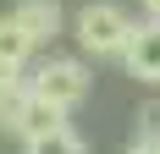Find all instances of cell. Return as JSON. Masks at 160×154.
<instances>
[{"label":"cell","mask_w":160,"mask_h":154,"mask_svg":"<svg viewBox=\"0 0 160 154\" xmlns=\"http://www.w3.org/2000/svg\"><path fill=\"white\" fill-rule=\"evenodd\" d=\"M72 44H78L83 61H122L132 44V33H138V17L127 6H116V0H88L72 11Z\"/></svg>","instance_id":"6da1fadb"},{"label":"cell","mask_w":160,"mask_h":154,"mask_svg":"<svg viewBox=\"0 0 160 154\" xmlns=\"http://www.w3.org/2000/svg\"><path fill=\"white\" fill-rule=\"evenodd\" d=\"M28 83H33V94H39V99H50V105L66 110V116L94 94V72H88V61H83V55H44V61L28 66Z\"/></svg>","instance_id":"7a4b0ae2"},{"label":"cell","mask_w":160,"mask_h":154,"mask_svg":"<svg viewBox=\"0 0 160 154\" xmlns=\"http://www.w3.org/2000/svg\"><path fill=\"white\" fill-rule=\"evenodd\" d=\"M11 17H17V28L28 33L39 50H50L66 28H72V22H66V11H61V0H17Z\"/></svg>","instance_id":"3957f363"},{"label":"cell","mask_w":160,"mask_h":154,"mask_svg":"<svg viewBox=\"0 0 160 154\" xmlns=\"http://www.w3.org/2000/svg\"><path fill=\"white\" fill-rule=\"evenodd\" d=\"M122 66H127L132 83H144V88H160V22H138V33H132L127 55H122Z\"/></svg>","instance_id":"277c9868"},{"label":"cell","mask_w":160,"mask_h":154,"mask_svg":"<svg viewBox=\"0 0 160 154\" xmlns=\"http://www.w3.org/2000/svg\"><path fill=\"white\" fill-rule=\"evenodd\" d=\"M33 55H39V44H33L28 33L17 28V17L6 11V17H0V72H28Z\"/></svg>","instance_id":"5b68a950"},{"label":"cell","mask_w":160,"mask_h":154,"mask_svg":"<svg viewBox=\"0 0 160 154\" xmlns=\"http://www.w3.org/2000/svg\"><path fill=\"white\" fill-rule=\"evenodd\" d=\"M28 99H33L28 72H0V132H17V121H22Z\"/></svg>","instance_id":"8992f818"},{"label":"cell","mask_w":160,"mask_h":154,"mask_svg":"<svg viewBox=\"0 0 160 154\" xmlns=\"http://www.w3.org/2000/svg\"><path fill=\"white\" fill-rule=\"evenodd\" d=\"M55 127H66V110H55L50 99H39V94H33L11 138H17V143H33V138H44V132H55Z\"/></svg>","instance_id":"52a82bcc"},{"label":"cell","mask_w":160,"mask_h":154,"mask_svg":"<svg viewBox=\"0 0 160 154\" xmlns=\"http://www.w3.org/2000/svg\"><path fill=\"white\" fill-rule=\"evenodd\" d=\"M22 154H88V143H83L78 127L66 121V127H55V132H44V138L22 143Z\"/></svg>","instance_id":"ba28073f"},{"label":"cell","mask_w":160,"mask_h":154,"mask_svg":"<svg viewBox=\"0 0 160 154\" xmlns=\"http://www.w3.org/2000/svg\"><path fill=\"white\" fill-rule=\"evenodd\" d=\"M132 138H160V99H149V105L132 116Z\"/></svg>","instance_id":"9c48e42d"},{"label":"cell","mask_w":160,"mask_h":154,"mask_svg":"<svg viewBox=\"0 0 160 154\" xmlns=\"http://www.w3.org/2000/svg\"><path fill=\"white\" fill-rule=\"evenodd\" d=\"M127 154H160V138H132Z\"/></svg>","instance_id":"30bf717a"},{"label":"cell","mask_w":160,"mask_h":154,"mask_svg":"<svg viewBox=\"0 0 160 154\" xmlns=\"http://www.w3.org/2000/svg\"><path fill=\"white\" fill-rule=\"evenodd\" d=\"M138 6H144V17H149V22H160V0H138Z\"/></svg>","instance_id":"8fae6325"}]
</instances>
